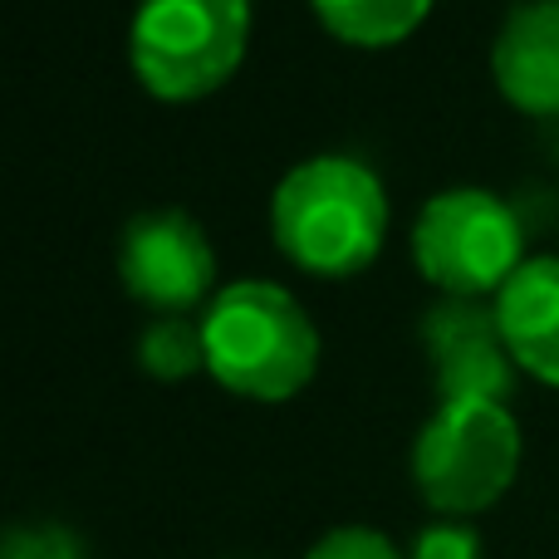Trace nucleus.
Instances as JSON below:
<instances>
[{"label": "nucleus", "instance_id": "f8f14e48", "mask_svg": "<svg viewBox=\"0 0 559 559\" xmlns=\"http://www.w3.org/2000/svg\"><path fill=\"white\" fill-rule=\"evenodd\" d=\"M0 559H88V555L74 531L39 521V525H15V531H5Z\"/></svg>", "mask_w": 559, "mask_h": 559}, {"label": "nucleus", "instance_id": "39448f33", "mask_svg": "<svg viewBox=\"0 0 559 559\" xmlns=\"http://www.w3.org/2000/svg\"><path fill=\"white\" fill-rule=\"evenodd\" d=\"M413 261L427 285L456 299L501 295L525 265L521 216L486 187H447L427 197L413 222Z\"/></svg>", "mask_w": 559, "mask_h": 559}, {"label": "nucleus", "instance_id": "f03ea898", "mask_svg": "<svg viewBox=\"0 0 559 559\" xmlns=\"http://www.w3.org/2000/svg\"><path fill=\"white\" fill-rule=\"evenodd\" d=\"M206 373L236 397L285 403L319 368V329L275 280H236L206 305Z\"/></svg>", "mask_w": 559, "mask_h": 559}, {"label": "nucleus", "instance_id": "9b49d317", "mask_svg": "<svg viewBox=\"0 0 559 559\" xmlns=\"http://www.w3.org/2000/svg\"><path fill=\"white\" fill-rule=\"evenodd\" d=\"M138 364L157 383H182V378L206 368V338L202 324H192L187 314H157L138 338Z\"/></svg>", "mask_w": 559, "mask_h": 559}, {"label": "nucleus", "instance_id": "1a4fd4ad", "mask_svg": "<svg viewBox=\"0 0 559 559\" xmlns=\"http://www.w3.org/2000/svg\"><path fill=\"white\" fill-rule=\"evenodd\" d=\"M496 319L521 373L559 388V255H535L506 280Z\"/></svg>", "mask_w": 559, "mask_h": 559}, {"label": "nucleus", "instance_id": "ddd939ff", "mask_svg": "<svg viewBox=\"0 0 559 559\" xmlns=\"http://www.w3.org/2000/svg\"><path fill=\"white\" fill-rule=\"evenodd\" d=\"M305 559H403V555H397V545L388 540L383 531H373V525H334L329 535H319V540L309 545Z\"/></svg>", "mask_w": 559, "mask_h": 559}, {"label": "nucleus", "instance_id": "20e7f679", "mask_svg": "<svg viewBox=\"0 0 559 559\" xmlns=\"http://www.w3.org/2000/svg\"><path fill=\"white\" fill-rule=\"evenodd\" d=\"M521 472V423L506 403H437L413 442L417 496L437 515H481L511 491Z\"/></svg>", "mask_w": 559, "mask_h": 559}, {"label": "nucleus", "instance_id": "9d476101", "mask_svg": "<svg viewBox=\"0 0 559 559\" xmlns=\"http://www.w3.org/2000/svg\"><path fill=\"white\" fill-rule=\"evenodd\" d=\"M309 5L334 39L358 49H388L413 35L437 0H309Z\"/></svg>", "mask_w": 559, "mask_h": 559}, {"label": "nucleus", "instance_id": "0eeeda50", "mask_svg": "<svg viewBox=\"0 0 559 559\" xmlns=\"http://www.w3.org/2000/svg\"><path fill=\"white\" fill-rule=\"evenodd\" d=\"M417 338H423V354L432 364V383L442 403H456V397L511 403L515 397L521 364L506 348L496 305L442 295L417 319Z\"/></svg>", "mask_w": 559, "mask_h": 559}, {"label": "nucleus", "instance_id": "f257e3e1", "mask_svg": "<svg viewBox=\"0 0 559 559\" xmlns=\"http://www.w3.org/2000/svg\"><path fill=\"white\" fill-rule=\"evenodd\" d=\"M271 236L289 265L319 280H348L378 261L388 241V192L348 153L305 157L271 197Z\"/></svg>", "mask_w": 559, "mask_h": 559}, {"label": "nucleus", "instance_id": "4468645a", "mask_svg": "<svg viewBox=\"0 0 559 559\" xmlns=\"http://www.w3.org/2000/svg\"><path fill=\"white\" fill-rule=\"evenodd\" d=\"M407 559H481V535L462 521L427 525V531H417Z\"/></svg>", "mask_w": 559, "mask_h": 559}, {"label": "nucleus", "instance_id": "423d86ee", "mask_svg": "<svg viewBox=\"0 0 559 559\" xmlns=\"http://www.w3.org/2000/svg\"><path fill=\"white\" fill-rule=\"evenodd\" d=\"M118 275L128 295L147 305L153 314H187L212 295L216 251L212 236L197 216L177 206H157L123 226L118 241Z\"/></svg>", "mask_w": 559, "mask_h": 559}, {"label": "nucleus", "instance_id": "6e6552de", "mask_svg": "<svg viewBox=\"0 0 559 559\" xmlns=\"http://www.w3.org/2000/svg\"><path fill=\"white\" fill-rule=\"evenodd\" d=\"M491 79L511 108L559 118V0H521L491 45Z\"/></svg>", "mask_w": 559, "mask_h": 559}, {"label": "nucleus", "instance_id": "7ed1b4c3", "mask_svg": "<svg viewBox=\"0 0 559 559\" xmlns=\"http://www.w3.org/2000/svg\"><path fill=\"white\" fill-rule=\"evenodd\" d=\"M251 45V0H138L133 74L163 104L206 98L241 69Z\"/></svg>", "mask_w": 559, "mask_h": 559}]
</instances>
